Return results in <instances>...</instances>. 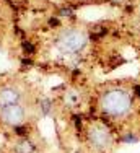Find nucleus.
Returning <instances> with one entry per match:
<instances>
[{
  "label": "nucleus",
  "instance_id": "obj_1",
  "mask_svg": "<svg viewBox=\"0 0 140 153\" xmlns=\"http://www.w3.org/2000/svg\"><path fill=\"white\" fill-rule=\"evenodd\" d=\"M101 108L108 116L112 117H124L132 108V100L124 90L114 88L103 94Z\"/></svg>",
  "mask_w": 140,
  "mask_h": 153
},
{
  "label": "nucleus",
  "instance_id": "obj_2",
  "mask_svg": "<svg viewBox=\"0 0 140 153\" xmlns=\"http://www.w3.org/2000/svg\"><path fill=\"white\" fill-rule=\"evenodd\" d=\"M86 41H88V38L85 34V31L72 28V30H67L65 33L60 34V38L57 41V46L65 54H75L83 49Z\"/></svg>",
  "mask_w": 140,
  "mask_h": 153
},
{
  "label": "nucleus",
  "instance_id": "obj_3",
  "mask_svg": "<svg viewBox=\"0 0 140 153\" xmlns=\"http://www.w3.org/2000/svg\"><path fill=\"white\" fill-rule=\"evenodd\" d=\"M0 119L8 126L18 127V124L23 122L25 119V109L20 104H13V106H7L0 109Z\"/></svg>",
  "mask_w": 140,
  "mask_h": 153
},
{
  "label": "nucleus",
  "instance_id": "obj_4",
  "mask_svg": "<svg viewBox=\"0 0 140 153\" xmlns=\"http://www.w3.org/2000/svg\"><path fill=\"white\" fill-rule=\"evenodd\" d=\"M88 137H90V142L93 143V147L99 148V150L109 148V147H111V143H112L111 134H109L104 127H98V126L96 127H91Z\"/></svg>",
  "mask_w": 140,
  "mask_h": 153
},
{
  "label": "nucleus",
  "instance_id": "obj_5",
  "mask_svg": "<svg viewBox=\"0 0 140 153\" xmlns=\"http://www.w3.org/2000/svg\"><path fill=\"white\" fill-rule=\"evenodd\" d=\"M20 101V93L16 91L15 88H7L0 90V109L7 108V106H13V104H18Z\"/></svg>",
  "mask_w": 140,
  "mask_h": 153
},
{
  "label": "nucleus",
  "instance_id": "obj_6",
  "mask_svg": "<svg viewBox=\"0 0 140 153\" xmlns=\"http://www.w3.org/2000/svg\"><path fill=\"white\" fill-rule=\"evenodd\" d=\"M124 142H135V137H130V135H127L126 138H124Z\"/></svg>",
  "mask_w": 140,
  "mask_h": 153
},
{
  "label": "nucleus",
  "instance_id": "obj_7",
  "mask_svg": "<svg viewBox=\"0 0 140 153\" xmlns=\"http://www.w3.org/2000/svg\"><path fill=\"white\" fill-rule=\"evenodd\" d=\"M135 94H137V96H140V85L135 86Z\"/></svg>",
  "mask_w": 140,
  "mask_h": 153
}]
</instances>
